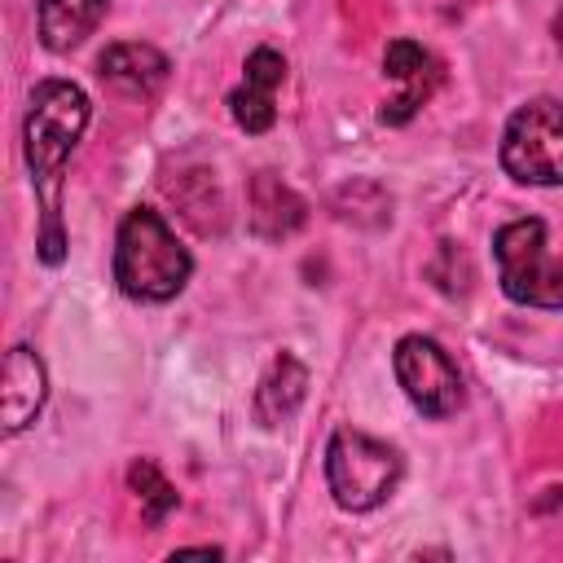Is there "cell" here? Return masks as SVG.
I'll return each mask as SVG.
<instances>
[{
	"instance_id": "5b68a950",
	"label": "cell",
	"mask_w": 563,
	"mask_h": 563,
	"mask_svg": "<svg viewBox=\"0 0 563 563\" xmlns=\"http://www.w3.org/2000/svg\"><path fill=\"white\" fill-rule=\"evenodd\" d=\"M501 167L519 185H563V101L537 97L506 119Z\"/></svg>"
},
{
	"instance_id": "ba28073f",
	"label": "cell",
	"mask_w": 563,
	"mask_h": 563,
	"mask_svg": "<svg viewBox=\"0 0 563 563\" xmlns=\"http://www.w3.org/2000/svg\"><path fill=\"white\" fill-rule=\"evenodd\" d=\"M242 84L229 92V110H233V123L242 132H268L273 119H277V88L286 84V57L268 44H260L246 66H242Z\"/></svg>"
},
{
	"instance_id": "7c38bea8",
	"label": "cell",
	"mask_w": 563,
	"mask_h": 563,
	"mask_svg": "<svg viewBox=\"0 0 563 563\" xmlns=\"http://www.w3.org/2000/svg\"><path fill=\"white\" fill-rule=\"evenodd\" d=\"M35 13H40V44L48 53H70L101 26L106 0H40Z\"/></svg>"
},
{
	"instance_id": "52a82bcc",
	"label": "cell",
	"mask_w": 563,
	"mask_h": 563,
	"mask_svg": "<svg viewBox=\"0 0 563 563\" xmlns=\"http://www.w3.org/2000/svg\"><path fill=\"white\" fill-rule=\"evenodd\" d=\"M383 70L400 84V92L378 110V119L400 128V123H409L418 114V106L431 101V92L440 84V62L422 44H413V40H391L387 53H383Z\"/></svg>"
},
{
	"instance_id": "7a4b0ae2",
	"label": "cell",
	"mask_w": 563,
	"mask_h": 563,
	"mask_svg": "<svg viewBox=\"0 0 563 563\" xmlns=\"http://www.w3.org/2000/svg\"><path fill=\"white\" fill-rule=\"evenodd\" d=\"M194 273L189 251L154 207H132L114 233V282L136 303H167Z\"/></svg>"
},
{
	"instance_id": "8fae6325",
	"label": "cell",
	"mask_w": 563,
	"mask_h": 563,
	"mask_svg": "<svg viewBox=\"0 0 563 563\" xmlns=\"http://www.w3.org/2000/svg\"><path fill=\"white\" fill-rule=\"evenodd\" d=\"M303 396H308V369H303L299 356L282 352V356L264 369V378H260V387H255V418H260V427H282V422H290L295 409L303 405Z\"/></svg>"
},
{
	"instance_id": "8992f818",
	"label": "cell",
	"mask_w": 563,
	"mask_h": 563,
	"mask_svg": "<svg viewBox=\"0 0 563 563\" xmlns=\"http://www.w3.org/2000/svg\"><path fill=\"white\" fill-rule=\"evenodd\" d=\"M396 365V383L405 387L409 405L427 418H449L462 409V374L453 365V356L427 339V334H405L391 352Z\"/></svg>"
},
{
	"instance_id": "9c48e42d",
	"label": "cell",
	"mask_w": 563,
	"mask_h": 563,
	"mask_svg": "<svg viewBox=\"0 0 563 563\" xmlns=\"http://www.w3.org/2000/svg\"><path fill=\"white\" fill-rule=\"evenodd\" d=\"M44 396H48V374H44V361L31 352V347H9L4 356V387H0V418H4V431L18 435L22 427L35 422V413L44 409Z\"/></svg>"
},
{
	"instance_id": "6da1fadb",
	"label": "cell",
	"mask_w": 563,
	"mask_h": 563,
	"mask_svg": "<svg viewBox=\"0 0 563 563\" xmlns=\"http://www.w3.org/2000/svg\"><path fill=\"white\" fill-rule=\"evenodd\" d=\"M88 119H92L88 92L79 84H70V79H44V84H35V92L26 101L22 150H26V167H31L35 194H40V211H44V229H40V260L44 264H62L66 260L57 189H62L66 158L75 154Z\"/></svg>"
},
{
	"instance_id": "4fadbf2b",
	"label": "cell",
	"mask_w": 563,
	"mask_h": 563,
	"mask_svg": "<svg viewBox=\"0 0 563 563\" xmlns=\"http://www.w3.org/2000/svg\"><path fill=\"white\" fill-rule=\"evenodd\" d=\"M128 484H132V493H136L141 515H145V523H150V528H158V523L176 510V501H180V493L163 479V471H158L154 462H132Z\"/></svg>"
},
{
	"instance_id": "30bf717a",
	"label": "cell",
	"mask_w": 563,
	"mask_h": 563,
	"mask_svg": "<svg viewBox=\"0 0 563 563\" xmlns=\"http://www.w3.org/2000/svg\"><path fill=\"white\" fill-rule=\"evenodd\" d=\"M101 79L128 97H150L167 84V57L154 48V44H141V40H123V44H110L97 62Z\"/></svg>"
},
{
	"instance_id": "277c9868",
	"label": "cell",
	"mask_w": 563,
	"mask_h": 563,
	"mask_svg": "<svg viewBox=\"0 0 563 563\" xmlns=\"http://www.w3.org/2000/svg\"><path fill=\"white\" fill-rule=\"evenodd\" d=\"M497 282L523 308H563V260L550 255L541 220H510L493 238Z\"/></svg>"
},
{
	"instance_id": "3957f363",
	"label": "cell",
	"mask_w": 563,
	"mask_h": 563,
	"mask_svg": "<svg viewBox=\"0 0 563 563\" xmlns=\"http://www.w3.org/2000/svg\"><path fill=\"white\" fill-rule=\"evenodd\" d=\"M405 475V457L396 444L387 440H374L356 427H339L325 444V484H330V497L352 510V515H365V510H378L396 484Z\"/></svg>"
}]
</instances>
